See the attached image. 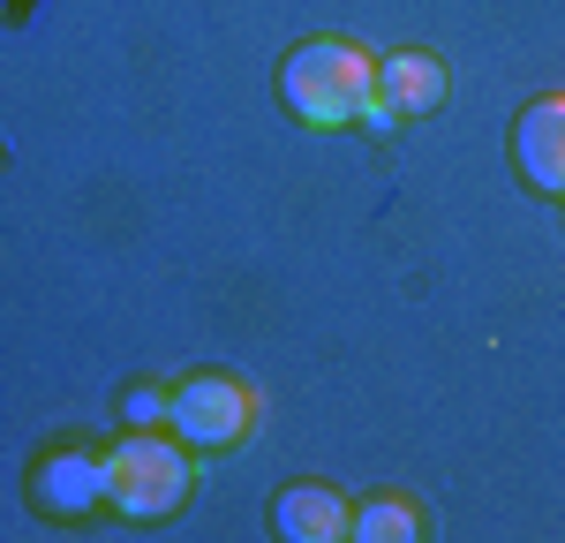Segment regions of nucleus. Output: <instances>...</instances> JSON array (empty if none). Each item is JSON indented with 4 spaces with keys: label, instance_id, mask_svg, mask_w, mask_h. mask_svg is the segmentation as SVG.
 I'll use <instances>...</instances> for the list:
<instances>
[{
    "label": "nucleus",
    "instance_id": "f257e3e1",
    "mask_svg": "<svg viewBox=\"0 0 565 543\" xmlns=\"http://www.w3.org/2000/svg\"><path fill=\"white\" fill-rule=\"evenodd\" d=\"M279 98L302 114L309 129H340V121H354L377 98V61L348 39H309L279 68Z\"/></svg>",
    "mask_w": 565,
    "mask_h": 543
},
{
    "label": "nucleus",
    "instance_id": "f03ea898",
    "mask_svg": "<svg viewBox=\"0 0 565 543\" xmlns=\"http://www.w3.org/2000/svg\"><path fill=\"white\" fill-rule=\"evenodd\" d=\"M106 498L129 513V521H167L181 498H189V460H181L167 438L136 430L106 453Z\"/></svg>",
    "mask_w": 565,
    "mask_h": 543
},
{
    "label": "nucleus",
    "instance_id": "7ed1b4c3",
    "mask_svg": "<svg viewBox=\"0 0 565 543\" xmlns=\"http://www.w3.org/2000/svg\"><path fill=\"white\" fill-rule=\"evenodd\" d=\"M167 415H174V430L189 446H234L257 407H249V393L234 377H189L174 401H167Z\"/></svg>",
    "mask_w": 565,
    "mask_h": 543
},
{
    "label": "nucleus",
    "instance_id": "20e7f679",
    "mask_svg": "<svg viewBox=\"0 0 565 543\" xmlns=\"http://www.w3.org/2000/svg\"><path fill=\"white\" fill-rule=\"evenodd\" d=\"M513 159H521V174L535 181V189L565 196V98H535V106L521 114Z\"/></svg>",
    "mask_w": 565,
    "mask_h": 543
},
{
    "label": "nucleus",
    "instance_id": "39448f33",
    "mask_svg": "<svg viewBox=\"0 0 565 543\" xmlns=\"http://www.w3.org/2000/svg\"><path fill=\"white\" fill-rule=\"evenodd\" d=\"M271 521H279V536H295V543H340V536H354L348 498H332L324 483H287L279 505H271Z\"/></svg>",
    "mask_w": 565,
    "mask_h": 543
},
{
    "label": "nucleus",
    "instance_id": "423d86ee",
    "mask_svg": "<svg viewBox=\"0 0 565 543\" xmlns=\"http://www.w3.org/2000/svg\"><path fill=\"white\" fill-rule=\"evenodd\" d=\"M437 98H445V68H437L430 53H392V61H377V106L385 114H430Z\"/></svg>",
    "mask_w": 565,
    "mask_h": 543
},
{
    "label": "nucleus",
    "instance_id": "0eeeda50",
    "mask_svg": "<svg viewBox=\"0 0 565 543\" xmlns=\"http://www.w3.org/2000/svg\"><path fill=\"white\" fill-rule=\"evenodd\" d=\"M45 505H61V513H84L90 498H106V460H76V453H68V460H53V468H45Z\"/></svg>",
    "mask_w": 565,
    "mask_h": 543
},
{
    "label": "nucleus",
    "instance_id": "6e6552de",
    "mask_svg": "<svg viewBox=\"0 0 565 543\" xmlns=\"http://www.w3.org/2000/svg\"><path fill=\"white\" fill-rule=\"evenodd\" d=\"M415 529H423V521H415V505H399V498H377V505L354 513V536L362 543H407Z\"/></svg>",
    "mask_w": 565,
    "mask_h": 543
},
{
    "label": "nucleus",
    "instance_id": "1a4fd4ad",
    "mask_svg": "<svg viewBox=\"0 0 565 543\" xmlns=\"http://www.w3.org/2000/svg\"><path fill=\"white\" fill-rule=\"evenodd\" d=\"M159 407H167V401H159V393H129V415H136V423H151Z\"/></svg>",
    "mask_w": 565,
    "mask_h": 543
}]
</instances>
